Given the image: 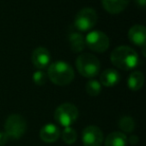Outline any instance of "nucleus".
Segmentation results:
<instances>
[{
	"mask_svg": "<svg viewBox=\"0 0 146 146\" xmlns=\"http://www.w3.org/2000/svg\"><path fill=\"white\" fill-rule=\"evenodd\" d=\"M120 80V74L115 69H106L100 75V84L105 87H112Z\"/></svg>",
	"mask_w": 146,
	"mask_h": 146,
	"instance_id": "ddd939ff",
	"label": "nucleus"
},
{
	"mask_svg": "<svg viewBox=\"0 0 146 146\" xmlns=\"http://www.w3.org/2000/svg\"><path fill=\"white\" fill-rule=\"evenodd\" d=\"M112 64L121 70H131L135 68L139 62V57L134 49L131 47L122 45L118 46L112 51L110 55Z\"/></svg>",
	"mask_w": 146,
	"mask_h": 146,
	"instance_id": "f257e3e1",
	"label": "nucleus"
},
{
	"mask_svg": "<svg viewBox=\"0 0 146 146\" xmlns=\"http://www.w3.org/2000/svg\"><path fill=\"white\" fill-rule=\"evenodd\" d=\"M47 76L54 84L59 86L68 85L74 79V71L72 67L64 61H56L48 67Z\"/></svg>",
	"mask_w": 146,
	"mask_h": 146,
	"instance_id": "f03ea898",
	"label": "nucleus"
},
{
	"mask_svg": "<svg viewBox=\"0 0 146 146\" xmlns=\"http://www.w3.org/2000/svg\"><path fill=\"white\" fill-rule=\"evenodd\" d=\"M136 3L139 5L140 7L144 8L145 7V3H146V0H136Z\"/></svg>",
	"mask_w": 146,
	"mask_h": 146,
	"instance_id": "5701e85b",
	"label": "nucleus"
},
{
	"mask_svg": "<svg viewBox=\"0 0 146 146\" xmlns=\"http://www.w3.org/2000/svg\"><path fill=\"white\" fill-rule=\"evenodd\" d=\"M70 46L74 52H81L85 48V39L79 32H71L68 36Z\"/></svg>",
	"mask_w": 146,
	"mask_h": 146,
	"instance_id": "dca6fc26",
	"label": "nucleus"
},
{
	"mask_svg": "<svg viewBox=\"0 0 146 146\" xmlns=\"http://www.w3.org/2000/svg\"><path fill=\"white\" fill-rule=\"evenodd\" d=\"M79 112L75 105L71 103H63L56 108L54 118L63 127H70L77 120Z\"/></svg>",
	"mask_w": 146,
	"mask_h": 146,
	"instance_id": "20e7f679",
	"label": "nucleus"
},
{
	"mask_svg": "<svg viewBox=\"0 0 146 146\" xmlns=\"http://www.w3.org/2000/svg\"><path fill=\"white\" fill-rule=\"evenodd\" d=\"M103 139V133L97 126H87L82 132V142L84 146H101Z\"/></svg>",
	"mask_w": 146,
	"mask_h": 146,
	"instance_id": "6e6552de",
	"label": "nucleus"
},
{
	"mask_svg": "<svg viewBox=\"0 0 146 146\" xmlns=\"http://www.w3.org/2000/svg\"><path fill=\"white\" fill-rule=\"evenodd\" d=\"M119 128L123 131V133H131L135 128V122L133 118L130 116H123L119 120Z\"/></svg>",
	"mask_w": 146,
	"mask_h": 146,
	"instance_id": "f3484780",
	"label": "nucleus"
},
{
	"mask_svg": "<svg viewBox=\"0 0 146 146\" xmlns=\"http://www.w3.org/2000/svg\"><path fill=\"white\" fill-rule=\"evenodd\" d=\"M130 0H101L103 8L110 14H118L127 7Z\"/></svg>",
	"mask_w": 146,
	"mask_h": 146,
	"instance_id": "f8f14e48",
	"label": "nucleus"
},
{
	"mask_svg": "<svg viewBox=\"0 0 146 146\" xmlns=\"http://www.w3.org/2000/svg\"><path fill=\"white\" fill-rule=\"evenodd\" d=\"M5 133L11 139H20L27 129V123L24 117L19 114H11L5 121Z\"/></svg>",
	"mask_w": 146,
	"mask_h": 146,
	"instance_id": "39448f33",
	"label": "nucleus"
},
{
	"mask_svg": "<svg viewBox=\"0 0 146 146\" xmlns=\"http://www.w3.org/2000/svg\"><path fill=\"white\" fill-rule=\"evenodd\" d=\"M127 136L120 131H114L106 137L104 146H127Z\"/></svg>",
	"mask_w": 146,
	"mask_h": 146,
	"instance_id": "4468645a",
	"label": "nucleus"
},
{
	"mask_svg": "<svg viewBox=\"0 0 146 146\" xmlns=\"http://www.w3.org/2000/svg\"><path fill=\"white\" fill-rule=\"evenodd\" d=\"M62 139L66 144H73L77 139V133H76L75 129H73L72 127H65L64 130L62 131Z\"/></svg>",
	"mask_w": 146,
	"mask_h": 146,
	"instance_id": "a211bd4d",
	"label": "nucleus"
},
{
	"mask_svg": "<svg viewBox=\"0 0 146 146\" xmlns=\"http://www.w3.org/2000/svg\"><path fill=\"white\" fill-rule=\"evenodd\" d=\"M98 17L95 10L92 8H83L76 14L74 19V27L78 31L85 32L92 29L97 23Z\"/></svg>",
	"mask_w": 146,
	"mask_h": 146,
	"instance_id": "423d86ee",
	"label": "nucleus"
},
{
	"mask_svg": "<svg viewBox=\"0 0 146 146\" xmlns=\"http://www.w3.org/2000/svg\"><path fill=\"white\" fill-rule=\"evenodd\" d=\"M9 137L8 135H7L6 133L2 131H0V146H4L5 144L7 143V141H8Z\"/></svg>",
	"mask_w": 146,
	"mask_h": 146,
	"instance_id": "412c9836",
	"label": "nucleus"
},
{
	"mask_svg": "<svg viewBox=\"0 0 146 146\" xmlns=\"http://www.w3.org/2000/svg\"><path fill=\"white\" fill-rule=\"evenodd\" d=\"M128 38L133 44L143 48L146 44V28L142 25H134L128 31Z\"/></svg>",
	"mask_w": 146,
	"mask_h": 146,
	"instance_id": "9d476101",
	"label": "nucleus"
},
{
	"mask_svg": "<svg viewBox=\"0 0 146 146\" xmlns=\"http://www.w3.org/2000/svg\"><path fill=\"white\" fill-rule=\"evenodd\" d=\"M76 68L82 76L86 78H93L99 73L100 62L94 55L82 53L76 59Z\"/></svg>",
	"mask_w": 146,
	"mask_h": 146,
	"instance_id": "7ed1b4c3",
	"label": "nucleus"
},
{
	"mask_svg": "<svg viewBox=\"0 0 146 146\" xmlns=\"http://www.w3.org/2000/svg\"><path fill=\"white\" fill-rule=\"evenodd\" d=\"M144 83V76L140 71H133L130 73L129 77L127 79V85L129 89L133 90V91H137V90L141 89Z\"/></svg>",
	"mask_w": 146,
	"mask_h": 146,
	"instance_id": "2eb2a0df",
	"label": "nucleus"
},
{
	"mask_svg": "<svg viewBox=\"0 0 146 146\" xmlns=\"http://www.w3.org/2000/svg\"><path fill=\"white\" fill-rule=\"evenodd\" d=\"M85 44L91 50L102 53L108 49L110 42L108 36L104 32L100 30H93L87 34L85 38Z\"/></svg>",
	"mask_w": 146,
	"mask_h": 146,
	"instance_id": "0eeeda50",
	"label": "nucleus"
},
{
	"mask_svg": "<svg viewBox=\"0 0 146 146\" xmlns=\"http://www.w3.org/2000/svg\"><path fill=\"white\" fill-rule=\"evenodd\" d=\"M32 63L37 69H43L47 67L50 63V52L45 47H37L32 53L31 57Z\"/></svg>",
	"mask_w": 146,
	"mask_h": 146,
	"instance_id": "1a4fd4ad",
	"label": "nucleus"
},
{
	"mask_svg": "<svg viewBox=\"0 0 146 146\" xmlns=\"http://www.w3.org/2000/svg\"><path fill=\"white\" fill-rule=\"evenodd\" d=\"M39 136L42 141L46 143H53L60 137V129L55 124H46L40 129Z\"/></svg>",
	"mask_w": 146,
	"mask_h": 146,
	"instance_id": "9b49d317",
	"label": "nucleus"
},
{
	"mask_svg": "<svg viewBox=\"0 0 146 146\" xmlns=\"http://www.w3.org/2000/svg\"><path fill=\"white\" fill-rule=\"evenodd\" d=\"M101 84L97 80L91 79L86 84V92L90 96H98L101 92Z\"/></svg>",
	"mask_w": 146,
	"mask_h": 146,
	"instance_id": "6ab92c4d",
	"label": "nucleus"
},
{
	"mask_svg": "<svg viewBox=\"0 0 146 146\" xmlns=\"http://www.w3.org/2000/svg\"><path fill=\"white\" fill-rule=\"evenodd\" d=\"M32 79H33V82H34L36 85L42 86V85H44L47 81V74L44 71L38 69V70L33 73Z\"/></svg>",
	"mask_w": 146,
	"mask_h": 146,
	"instance_id": "aec40b11",
	"label": "nucleus"
},
{
	"mask_svg": "<svg viewBox=\"0 0 146 146\" xmlns=\"http://www.w3.org/2000/svg\"><path fill=\"white\" fill-rule=\"evenodd\" d=\"M138 141H139V138L137 137V136L135 135H131L129 138V142L131 144H133V145H135L136 143H138Z\"/></svg>",
	"mask_w": 146,
	"mask_h": 146,
	"instance_id": "4be33fe9",
	"label": "nucleus"
}]
</instances>
